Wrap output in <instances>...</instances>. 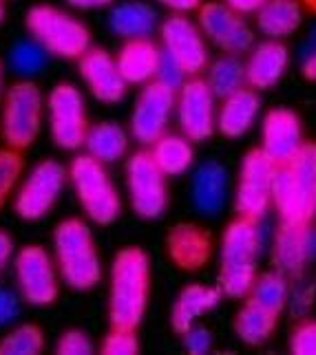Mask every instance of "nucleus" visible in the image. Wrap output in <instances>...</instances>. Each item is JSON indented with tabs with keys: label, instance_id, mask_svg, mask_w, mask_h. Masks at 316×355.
<instances>
[{
	"label": "nucleus",
	"instance_id": "f257e3e1",
	"mask_svg": "<svg viewBox=\"0 0 316 355\" xmlns=\"http://www.w3.org/2000/svg\"><path fill=\"white\" fill-rule=\"evenodd\" d=\"M265 232L261 218L235 216L224 230L219 245V289L224 296L241 300L259 276Z\"/></svg>",
	"mask_w": 316,
	"mask_h": 355
},
{
	"label": "nucleus",
	"instance_id": "f03ea898",
	"mask_svg": "<svg viewBox=\"0 0 316 355\" xmlns=\"http://www.w3.org/2000/svg\"><path fill=\"white\" fill-rule=\"evenodd\" d=\"M108 283V324L138 331L151 298L149 254L138 245L119 250L113 259Z\"/></svg>",
	"mask_w": 316,
	"mask_h": 355
},
{
	"label": "nucleus",
	"instance_id": "7ed1b4c3",
	"mask_svg": "<svg viewBox=\"0 0 316 355\" xmlns=\"http://www.w3.org/2000/svg\"><path fill=\"white\" fill-rule=\"evenodd\" d=\"M272 205L281 223H316V141H306L272 179Z\"/></svg>",
	"mask_w": 316,
	"mask_h": 355
},
{
	"label": "nucleus",
	"instance_id": "20e7f679",
	"mask_svg": "<svg viewBox=\"0 0 316 355\" xmlns=\"http://www.w3.org/2000/svg\"><path fill=\"white\" fill-rule=\"evenodd\" d=\"M53 254L58 272L76 291H89L100 285L102 261L97 254L91 227L82 218H67L53 232Z\"/></svg>",
	"mask_w": 316,
	"mask_h": 355
},
{
	"label": "nucleus",
	"instance_id": "39448f33",
	"mask_svg": "<svg viewBox=\"0 0 316 355\" xmlns=\"http://www.w3.org/2000/svg\"><path fill=\"white\" fill-rule=\"evenodd\" d=\"M24 24L33 42L49 55L80 60L91 49V31L84 22L51 5H35L24 16Z\"/></svg>",
	"mask_w": 316,
	"mask_h": 355
},
{
	"label": "nucleus",
	"instance_id": "423d86ee",
	"mask_svg": "<svg viewBox=\"0 0 316 355\" xmlns=\"http://www.w3.org/2000/svg\"><path fill=\"white\" fill-rule=\"evenodd\" d=\"M69 179L82 210L95 225H113L117 221L122 201L102 162L91 155H78L71 162Z\"/></svg>",
	"mask_w": 316,
	"mask_h": 355
},
{
	"label": "nucleus",
	"instance_id": "0eeeda50",
	"mask_svg": "<svg viewBox=\"0 0 316 355\" xmlns=\"http://www.w3.org/2000/svg\"><path fill=\"white\" fill-rule=\"evenodd\" d=\"M44 106V95L31 80H20L7 91L3 106V139L9 148L22 153L38 139Z\"/></svg>",
	"mask_w": 316,
	"mask_h": 355
},
{
	"label": "nucleus",
	"instance_id": "6e6552de",
	"mask_svg": "<svg viewBox=\"0 0 316 355\" xmlns=\"http://www.w3.org/2000/svg\"><path fill=\"white\" fill-rule=\"evenodd\" d=\"M49 132L58 148L78 150L87 141L89 117L84 106V95L73 84H58L47 97Z\"/></svg>",
	"mask_w": 316,
	"mask_h": 355
},
{
	"label": "nucleus",
	"instance_id": "1a4fd4ad",
	"mask_svg": "<svg viewBox=\"0 0 316 355\" xmlns=\"http://www.w3.org/2000/svg\"><path fill=\"white\" fill-rule=\"evenodd\" d=\"M126 190L133 212L144 221H155L166 212V175L155 164L151 150H138L131 155L126 162Z\"/></svg>",
	"mask_w": 316,
	"mask_h": 355
},
{
	"label": "nucleus",
	"instance_id": "9d476101",
	"mask_svg": "<svg viewBox=\"0 0 316 355\" xmlns=\"http://www.w3.org/2000/svg\"><path fill=\"white\" fill-rule=\"evenodd\" d=\"M276 164L261 148H252L243 155L235 190L237 216L265 218L272 205V179Z\"/></svg>",
	"mask_w": 316,
	"mask_h": 355
},
{
	"label": "nucleus",
	"instance_id": "9b49d317",
	"mask_svg": "<svg viewBox=\"0 0 316 355\" xmlns=\"http://www.w3.org/2000/svg\"><path fill=\"white\" fill-rule=\"evenodd\" d=\"M67 168L56 159H44L35 166L29 177L22 181L20 190L16 192V214L24 221H38L51 212L58 203L60 194L67 186Z\"/></svg>",
	"mask_w": 316,
	"mask_h": 355
},
{
	"label": "nucleus",
	"instance_id": "f8f14e48",
	"mask_svg": "<svg viewBox=\"0 0 316 355\" xmlns=\"http://www.w3.org/2000/svg\"><path fill=\"white\" fill-rule=\"evenodd\" d=\"M162 51L186 71L188 78H199L210 64L208 40L203 38L197 22L186 14H173L160 24Z\"/></svg>",
	"mask_w": 316,
	"mask_h": 355
},
{
	"label": "nucleus",
	"instance_id": "ddd939ff",
	"mask_svg": "<svg viewBox=\"0 0 316 355\" xmlns=\"http://www.w3.org/2000/svg\"><path fill=\"white\" fill-rule=\"evenodd\" d=\"M56 261H51L42 245H24L16 254L14 261V274L20 298L33 307H49L58 300V274H56Z\"/></svg>",
	"mask_w": 316,
	"mask_h": 355
},
{
	"label": "nucleus",
	"instance_id": "4468645a",
	"mask_svg": "<svg viewBox=\"0 0 316 355\" xmlns=\"http://www.w3.org/2000/svg\"><path fill=\"white\" fill-rule=\"evenodd\" d=\"M197 24L203 38L222 53L241 55L254 46V29L246 16L237 14L219 0H208L197 9Z\"/></svg>",
	"mask_w": 316,
	"mask_h": 355
},
{
	"label": "nucleus",
	"instance_id": "2eb2a0df",
	"mask_svg": "<svg viewBox=\"0 0 316 355\" xmlns=\"http://www.w3.org/2000/svg\"><path fill=\"white\" fill-rule=\"evenodd\" d=\"M177 106V91L164 87L162 82L144 84L135 106L131 113V135L142 146H153L160 137L166 135L170 117Z\"/></svg>",
	"mask_w": 316,
	"mask_h": 355
},
{
	"label": "nucleus",
	"instance_id": "dca6fc26",
	"mask_svg": "<svg viewBox=\"0 0 316 355\" xmlns=\"http://www.w3.org/2000/svg\"><path fill=\"white\" fill-rule=\"evenodd\" d=\"M217 95L201 78H190L177 91V124L192 144L206 141L217 130Z\"/></svg>",
	"mask_w": 316,
	"mask_h": 355
},
{
	"label": "nucleus",
	"instance_id": "f3484780",
	"mask_svg": "<svg viewBox=\"0 0 316 355\" xmlns=\"http://www.w3.org/2000/svg\"><path fill=\"white\" fill-rule=\"evenodd\" d=\"M213 234L206 227L181 221L166 234V254L179 272L197 274L208 267L213 259Z\"/></svg>",
	"mask_w": 316,
	"mask_h": 355
},
{
	"label": "nucleus",
	"instance_id": "a211bd4d",
	"mask_svg": "<svg viewBox=\"0 0 316 355\" xmlns=\"http://www.w3.org/2000/svg\"><path fill=\"white\" fill-rule=\"evenodd\" d=\"M303 144L306 139H303L301 117L292 108L276 106L265 113L261 124V148L276 166L290 162Z\"/></svg>",
	"mask_w": 316,
	"mask_h": 355
},
{
	"label": "nucleus",
	"instance_id": "6ab92c4d",
	"mask_svg": "<svg viewBox=\"0 0 316 355\" xmlns=\"http://www.w3.org/2000/svg\"><path fill=\"white\" fill-rule=\"evenodd\" d=\"M78 71L82 82L97 102L115 104L126 95V80L122 78L115 58L104 49H89L78 60Z\"/></svg>",
	"mask_w": 316,
	"mask_h": 355
},
{
	"label": "nucleus",
	"instance_id": "aec40b11",
	"mask_svg": "<svg viewBox=\"0 0 316 355\" xmlns=\"http://www.w3.org/2000/svg\"><path fill=\"white\" fill-rule=\"evenodd\" d=\"M246 84L254 91L276 87L290 67V51L281 40H263L248 51Z\"/></svg>",
	"mask_w": 316,
	"mask_h": 355
},
{
	"label": "nucleus",
	"instance_id": "412c9836",
	"mask_svg": "<svg viewBox=\"0 0 316 355\" xmlns=\"http://www.w3.org/2000/svg\"><path fill=\"white\" fill-rule=\"evenodd\" d=\"M190 201L201 216H217L228 201V173L219 162L201 164L190 179Z\"/></svg>",
	"mask_w": 316,
	"mask_h": 355
},
{
	"label": "nucleus",
	"instance_id": "4be33fe9",
	"mask_svg": "<svg viewBox=\"0 0 316 355\" xmlns=\"http://www.w3.org/2000/svg\"><path fill=\"white\" fill-rule=\"evenodd\" d=\"M261 113L259 91L252 87H243L222 100L217 108V130L224 137L237 139L243 137Z\"/></svg>",
	"mask_w": 316,
	"mask_h": 355
},
{
	"label": "nucleus",
	"instance_id": "5701e85b",
	"mask_svg": "<svg viewBox=\"0 0 316 355\" xmlns=\"http://www.w3.org/2000/svg\"><path fill=\"white\" fill-rule=\"evenodd\" d=\"M162 60V46H157L151 38H133L119 46L115 55L117 69L126 84L144 87L157 78Z\"/></svg>",
	"mask_w": 316,
	"mask_h": 355
},
{
	"label": "nucleus",
	"instance_id": "b1692460",
	"mask_svg": "<svg viewBox=\"0 0 316 355\" xmlns=\"http://www.w3.org/2000/svg\"><path fill=\"white\" fill-rule=\"evenodd\" d=\"M308 230L310 225H278L272 243V265L276 272L288 278H301L303 269L312 265L308 252Z\"/></svg>",
	"mask_w": 316,
	"mask_h": 355
},
{
	"label": "nucleus",
	"instance_id": "393cba45",
	"mask_svg": "<svg viewBox=\"0 0 316 355\" xmlns=\"http://www.w3.org/2000/svg\"><path fill=\"white\" fill-rule=\"evenodd\" d=\"M222 296H224L222 289L217 287H206V285L184 287L173 304V311H170V327L179 336H184L190 327L197 324V320L206 311L217 307Z\"/></svg>",
	"mask_w": 316,
	"mask_h": 355
},
{
	"label": "nucleus",
	"instance_id": "a878e982",
	"mask_svg": "<svg viewBox=\"0 0 316 355\" xmlns=\"http://www.w3.org/2000/svg\"><path fill=\"white\" fill-rule=\"evenodd\" d=\"M254 18H257V29L267 40H285L299 31L303 7L299 0H267Z\"/></svg>",
	"mask_w": 316,
	"mask_h": 355
},
{
	"label": "nucleus",
	"instance_id": "bb28decb",
	"mask_svg": "<svg viewBox=\"0 0 316 355\" xmlns=\"http://www.w3.org/2000/svg\"><path fill=\"white\" fill-rule=\"evenodd\" d=\"M108 29L124 40L151 38L157 29V14L149 3H140V0L119 3L108 14Z\"/></svg>",
	"mask_w": 316,
	"mask_h": 355
},
{
	"label": "nucleus",
	"instance_id": "cd10ccee",
	"mask_svg": "<svg viewBox=\"0 0 316 355\" xmlns=\"http://www.w3.org/2000/svg\"><path fill=\"white\" fill-rule=\"evenodd\" d=\"M84 148H87V155L102 162L104 166L115 164L128 150V132L117 121H100V124L89 128Z\"/></svg>",
	"mask_w": 316,
	"mask_h": 355
},
{
	"label": "nucleus",
	"instance_id": "c85d7f7f",
	"mask_svg": "<svg viewBox=\"0 0 316 355\" xmlns=\"http://www.w3.org/2000/svg\"><path fill=\"white\" fill-rule=\"evenodd\" d=\"M151 155L166 177L186 175L194 164L192 141L184 135H164L153 144Z\"/></svg>",
	"mask_w": 316,
	"mask_h": 355
},
{
	"label": "nucleus",
	"instance_id": "c756f323",
	"mask_svg": "<svg viewBox=\"0 0 316 355\" xmlns=\"http://www.w3.org/2000/svg\"><path fill=\"white\" fill-rule=\"evenodd\" d=\"M278 324V315L257 307L254 302L246 300L235 318V334L248 347H261L272 338Z\"/></svg>",
	"mask_w": 316,
	"mask_h": 355
},
{
	"label": "nucleus",
	"instance_id": "7c9ffc66",
	"mask_svg": "<svg viewBox=\"0 0 316 355\" xmlns=\"http://www.w3.org/2000/svg\"><path fill=\"white\" fill-rule=\"evenodd\" d=\"M288 296H290L288 276L272 269V272H265V274L257 276V280H254L248 291L246 300H250L257 304V307L281 318V313L288 307Z\"/></svg>",
	"mask_w": 316,
	"mask_h": 355
},
{
	"label": "nucleus",
	"instance_id": "2f4dec72",
	"mask_svg": "<svg viewBox=\"0 0 316 355\" xmlns=\"http://www.w3.org/2000/svg\"><path fill=\"white\" fill-rule=\"evenodd\" d=\"M206 82L217 95V100L233 95L235 91L248 87L246 84V64L241 62L239 55L224 53L222 58L213 60L206 69Z\"/></svg>",
	"mask_w": 316,
	"mask_h": 355
},
{
	"label": "nucleus",
	"instance_id": "473e14b6",
	"mask_svg": "<svg viewBox=\"0 0 316 355\" xmlns=\"http://www.w3.org/2000/svg\"><path fill=\"white\" fill-rule=\"evenodd\" d=\"M44 331L38 324L24 322L0 338V355H38L44 351Z\"/></svg>",
	"mask_w": 316,
	"mask_h": 355
},
{
	"label": "nucleus",
	"instance_id": "72a5a7b5",
	"mask_svg": "<svg viewBox=\"0 0 316 355\" xmlns=\"http://www.w3.org/2000/svg\"><path fill=\"white\" fill-rule=\"evenodd\" d=\"M47 51L38 42H18L9 51V69L22 78L38 76L47 64Z\"/></svg>",
	"mask_w": 316,
	"mask_h": 355
},
{
	"label": "nucleus",
	"instance_id": "f704fd0d",
	"mask_svg": "<svg viewBox=\"0 0 316 355\" xmlns=\"http://www.w3.org/2000/svg\"><path fill=\"white\" fill-rule=\"evenodd\" d=\"M24 170V157L20 150L14 148H0V210L9 201L11 192L16 190L18 181Z\"/></svg>",
	"mask_w": 316,
	"mask_h": 355
},
{
	"label": "nucleus",
	"instance_id": "c9c22d12",
	"mask_svg": "<svg viewBox=\"0 0 316 355\" xmlns=\"http://www.w3.org/2000/svg\"><path fill=\"white\" fill-rule=\"evenodd\" d=\"M140 338L135 329H113L102 340L100 351L106 355H135L140 353Z\"/></svg>",
	"mask_w": 316,
	"mask_h": 355
},
{
	"label": "nucleus",
	"instance_id": "e433bc0d",
	"mask_svg": "<svg viewBox=\"0 0 316 355\" xmlns=\"http://www.w3.org/2000/svg\"><path fill=\"white\" fill-rule=\"evenodd\" d=\"M58 355H91L95 353V345L91 338L80 331V329H69L63 336H60L58 345H56Z\"/></svg>",
	"mask_w": 316,
	"mask_h": 355
},
{
	"label": "nucleus",
	"instance_id": "4c0bfd02",
	"mask_svg": "<svg viewBox=\"0 0 316 355\" xmlns=\"http://www.w3.org/2000/svg\"><path fill=\"white\" fill-rule=\"evenodd\" d=\"M290 351L294 355H316V320H303L294 327Z\"/></svg>",
	"mask_w": 316,
	"mask_h": 355
},
{
	"label": "nucleus",
	"instance_id": "58836bf2",
	"mask_svg": "<svg viewBox=\"0 0 316 355\" xmlns=\"http://www.w3.org/2000/svg\"><path fill=\"white\" fill-rule=\"evenodd\" d=\"M157 82H162L164 87L173 89V91H179L181 87H184V82L188 80L186 71L181 69L173 58H170L168 53L162 51V60H160V69H157Z\"/></svg>",
	"mask_w": 316,
	"mask_h": 355
},
{
	"label": "nucleus",
	"instance_id": "ea45409f",
	"mask_svg": "<svg viewBox=\"0 0 316 355\" xmlns=\"http://www.w3.org/2000/svg\"><path fill=\"white\" fill-rule=\"evenodd\" d=\"M181 342H184V349L190 355H206L213 349V334L206 327L194 324L184 336H181Z\"/></svg>",
	"mask_w": 316,
	"mask_h": 355
},
{
	"label": "nucleus",
	"instance_id": "a19ab883",
	"mask_svg": "<svg viewBox=\"0 0 316 355\" xmlns=\"http://www.w3.org/2000/svg\"><path fill=\"white\" fill-rule=\"evenodd\" d=\"M314 291H316V287H312V285L290 287V296H288V307H290V311L294 313V315H306L312 309Z\"/></svg>",
	"mask_w": 316,
	"mask_h": 355
},
{
	"label": "nucleus",
	"instance_id": "79ce46f5",
	"mask_svg": "<svg viewBox=\"0 0 316 355\" xmlns=\"http://www.w3.org/2000/svg\"><path fill=\"white\" fill-rule=\"evenodd\" d=\"M20 315V298L14 291L0 289V327L14 322Z\"/></svg>",
	"mask_w": 316,
	"mask_h": 355
},
{
	"label": "nucleus",
	"instance_id": "37998d69",
	"mask_svg": "<svg viewBox=\"0 0 316 355\" xmlns=\"http://www.w3.org/2000/svg\"><path fill=\"white\" fill-rule=\"evenodd\" d=\"M224 3L241 16H257V11L267 3V0H224Z\"/></svg>",
	"mask_w": 316,
	"mask_h": 355
},
{
	"label": "nucleus",
	"instance_id": "c03bdc74",
	"mask_svg": "<svg viewBox=\"0 0 316 355\" xmlns=\"http://www.w3.org/2000/svg\"><path fill=\"white\" fill-rule=\"evenodd\" d=\"M160 5L168 7L173 14H190V11H197L203 0H157Z\"/></svg>",
	"mask_w": 316,
	"mask_h": 355
},
{
	"label": "nucleus",
	"instance_id": "a18cd8bd",
	"mask_svg": "<svg viewBox=\"0 0 316 355\" xmlns=\"http://www.w3.org/2000/svg\"><path fill=\"white\" fill-rule=\"evenodd\" d=\"M11 259H14V241L5 230H0V276H3Z\"/></svg>",
	"mask_w": 316,
	"mask_h": 355
},
{
	"label": "nucleus",
	"instance_id": "49530a36",
	"mask_svg": "<svg viewBox=\"0 0 316 355\" xmlns=\"http://www.w3.org/2000/svg\"><path fill=\"white\" fill-rule=\"evenodd\" d=\"M301 73L306 80L316 82V51L301 53Z\"/></svg>",
	"mask_w": 316,
	"mask_h": 355
},
{
	"label": "nucleus",
	"instance_id": "de8ad7c7",
	"mask_svg": "<svg viewBox=\"0 0 316 355\" xmlns=\"http://www.w3.org/2000/svg\"><path fill=\"white\" fill-rule=\"evenodd\" d=\"M67 3L71 7H76V9H102V7H108V5H113L115 0H67Z\"/></svg>",
	"mask_w": 316,
	"mask_h": 355
},
{
	"label": "nucleus",
	"instance_id": "09e8293b",
	"mask_svg": "<svg viewBox=\"0 0 316 355\" xmlns=\"http://www.w3.org/2000/svg\"><path fill=\"white\" fill-rule=\"evenodd\" d=\"M310 51H316V24L310 29L308 40H306V44H303V53H310Z\"/></svg>",
	"mask_w": 316,
	"mask_h": 355
},
{
	"label": "nucleus",
	"instance_id": "8fccbe9b",
	"mask_svg": "<svg viewBox=\"0 0 316 355\" xmlns=\"http://www.w3.org/2000/svg\"><path fill=\"white\" fill-rule=\"evenodd\" d=\"M299 3H301V7H303V9H308L310 14H314V16H316V0H299Z\"/></svg>",
	"mask_w": 316,
	"mask_h": 355
},
{
	"label": "nucleus",
	"instance_id": "3c124183",
	"mask_svg": "<svg viewBox=\"0 0 316 355\" xmlns=\"http://www.w3.org/2000/svg\"><path fill=\"white\" fill-rule=\"evenodd\" d=\"M0 95H3V62H0Z\"/></svg>",
	"mask_w": 316,
	"mask_h": 355
},
{
	"label": "nucleus",
	"instance_id": "603ef678",
	"mask_svg": "<svg viewBox=\"0 0 316 355\" xmlns=\"http://www.w3.org/2000/svg\"><path fill=\"white\" fill-rule=\"evenodd\" d=\"M5 18V7H3V0H0V22H3Z\"/></svg>",
	"mask_w": 316,
	"mask_h": 355
},
{
	"label": "nucleus",
	"instance_id": "864d4df0",
	"mask_svg": "<svg viewBox=\"0 0 316 355\" xmlns=\"http://www.w3.org/2000/svg\"><path fill=\"white\" fill-rule=\"evenodd\" d=\"M314 287H316V285H314Z\"/></svg>",
	"mask_w": 316,
	"mask_h": 355
}]
</instances>
